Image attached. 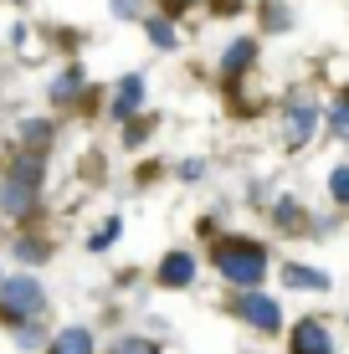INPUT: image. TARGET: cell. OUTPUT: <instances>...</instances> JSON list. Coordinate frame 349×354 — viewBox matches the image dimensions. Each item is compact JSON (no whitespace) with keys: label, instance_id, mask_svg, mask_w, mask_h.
Returning a JSON list of instances; mask_svg holds the SVG:
<instances>
[{"label":"cell","instance_id":"obj_1","mask_svg":"<svg viewBox=\"0 0 349 354\" xmlns=\"http://www.w3.org/2000/svg\"><path fill=\"white\" fill-rule=\"evenodd\" d=\"M211 262H216V272L226 277L232 288H257L262 277H267V247L262 241H252V236H226V241H216V252H211Z\"/></svg>","mask_w":349,"mask_h":354},{"label":"cell","instance_id":"obj_2","mask_svg":"<svg viewBox=\"0 0 349 354\" xmlns=\"http://www.w3.org/2000/svg\"><path fill=\"white\" fill-rule=\"evenodd\" d=\"M0 313H6L10 324L41 319V313H46V292H41V283H36V277H26V272L6 277V283H0Z\"/></svg>","mask_w":349,"mask_h":354},{"label":"cell","instance_id":"obj_3","mask_svg":"<svg viewBox=\"0 0 349 354\" xmlns=\"http://www.w3.org/2000/svg\"><path fill=\"white\" fill-rule=\"evenodd\" d=\"M36 185H41V160H21L16 169H10L6 190H0V205H6L10 216H26L36 205Z\"/></svg>","mask_w":349,"mask_h":354},{"label":"cell","instance_id":"obj_4","mask_svg":"<svg viewBox=\"0 0 349 354\" xmlns=\"http://www.w3.org/2000/svg\"><path fill=\"white\" fill-rule=\"evenodd\" d=\"M236 319L252 324L257 334H283V303L267 298V292H257V288H247L242 298H236Z\"/></svg>","mask_w":349,"mask_h":354},{"label":"cell","instance_id":"obj_5","mask_svg":"<svg viewBox=\"0 0 349 354\" xmlns=\"http://www.w3.org/2000/svg\"><path fill=\"white\" fill-rule=\"evenodd\" d=\"M319 129V103L314 97H287L283 103V144L287 149H303Z\"/></svg>","mask_w":349,"mask_h":354},{"label":"cell","instance_id":"obj_6","mask_svg":"<svg viewBox=\"0 0 349 354\" xmlns=\"http://www.w3.org/2000/svg\"><path fill=\"white\" fill-rule=\"evenodd\" d=\"M287 354H334V334L323 319H298L293 328H287Z\"/></svg>","mask_w":349,"mask_h":354},{"label":"cell","instance_id":"obj_7","mask_svg":"<svg viewBox=\"0 0 349 354\" xmlns=\"http://www.w3.org/2000/svg\"><path fill=\"white\" fill-rule=\"evenodd\" d=\"M196 283V257L190 252H170L160 262V288H190Z\"/></svg>","mask_w":349,"mask_h":354},{"label":"cell","instance_id":"obj_8","mask_svg":"<svg viewBox=\"0 0 349 354\" xmlns=\"http://www.w3.org/2000/svg\"><path fill=\"white\" fill-rule=\"evenodd\" d=\"M139 108H144V77L129 72V77L113 88V118H134Z\"/></svg>","mask_w":349,"mask_h":354},{"label":"cell","instance_id":"obj_9","mask_svg":"<svg viewBox=\"0 0 349 354\" xmlns=\"http://www.w3.org/2000/svg\"><path fill=\"white\" fill-rule=\"evenodd\" d=\"M283 288H298V292H329V272H319V267H303V262H287V267H283Z\"/></svg>","mask_w":349,"mask_h":354},{"label":"cell","instance_id":"obj_10","mask_svg":"<svg viewBox=\"0 0 349 354\" xmlns=\"http://www.w3.org/2000/svg\"><path fill=\"white\" fill-rule=\"evenodd\" d=\"M252 62H257V41H252V36L232 41V46H226V57H221L226 77H242V72H252Z\"/></svg>","mask_w":349,"mask_h":354},{"label":"cell","instance_id":"obj_11","mask_svg":"<svg viewBox=\"0 0 349 354\" xmlns=\"http://www.w3.org/2000/svg\"><path fill=\"white\" fill-rule=\"evenodd\" d=\"M46 354H93V334H88V328H62Z\"/></svg>","mask_w":349,"mask_h":354},{"label":"cell","instance_id":"obj_12","mask_svg":"<svg viewBox=\"0 0 349 354\" xmlns=\"http://www.w3.org/2000/svg\"><path fill=\"white\" fill-rule=\"evenodd\" d=\"M329 195H334L339 205H349V165H339V169L329 175Z\"/></svg>","mask_w":349,"mask_h":354},{"label":"cell","instance_id":"obj_13","mask_svg":"<svg viewBox=\"0 0 349 354\" xmlns=\"http://www.w3.org/2000/svg\"><path fill=\"white\" fill-rule=\"evenodd\" d=\"M113 354H160V344L154 339H118Z\"/></svg>","mask_w":349,"mask_h":354},{"label":"cell","instance_id":"obj_14","mask_svg":"<svg viewBox=\"0 0 349 354\" xmlns=\"http://www.w3.org/2000/svg\"><path fill=\"white\" fill-rule=\"evenodd\" d=\"M118 231H124V221H103V231H98V236H93V241H88V247H93V252H103V247H113V241H118Z\"/></svg>","mask_w":349,"mask_h":354},{"label":"cell","instance_id":"obj_15","mask_svg":"<svg viewBox=\"0 0 349 354\" xmlns=\"http://www.w3.org/2000/svg\"><path fill=\"white\" fill-rule=\"evenodd\" d=\"M149 41L170 52V46H175V31H170V21H149Z\"/></svg>","mask_w":349,"mask_h":354},{"label":"cell","instance_id":"obj_16","mask_svg":"<svg viewBox=\"0 0 349 354\" xmlns=\"http://www.w3.org/2000/svg\"><path fill=\"white\" fill-rule=\"evenodd\" d=\"M72 93H82V72H62V82L52 88V97H72Z\"/></svg>","mask_w":349,"mask_h":354},{"label":"cell","instance_id":"obj_17","mask_svg":"<svg viewBox=\"0 0 349 354\" xmlns=\"http://www.w3.org/2000/svg\"><path fill=\"white\" fill-rule=\"evenodd\" d=\"M329 129H334V133H349V97H344V103H334V113H329Z\"/></svg>","mask_w":349,"mask_h":354},{"label":"cell","instance_id":"obj_18","mask_svg":"<svg viewBox=\"0 0 349 354\" xmlns=\"http://www.w3.org/2000/svg\"><path fill=\"white\" fill-rule=\"evenodd\" d=\"M287 26H293V10H287V6H283V10L272 6V10H267V31H287Z\"/></svg>","mask_w":349,"mask_h":354},{"label":"cell","instance_id":"obj_19","mask_svg":"<svg viewBox=\"0 0 349 354\" xmlns=\"http://www.w3.org/2000/svg\"><path fill=\"white\" fill-rule=\"evenodd\" d=\"M134 10H139L134 0H113V16H134Z\"/></svg>","mask_w":349,"mask_h":354},{"label":"cell","instance_id":"obj_20","mask_svg":"<svg viewBox=\"0 0 349 354\" xmlns=\"http://www.w3.org/2000/svg\"><path fill=\"white\" fill-rule=\"evenodd\" d=\"M164 6H170V10H185V6H196V0H164Z\"/></svg>","mask_w":349,"mask_h":354}]
</instances>
